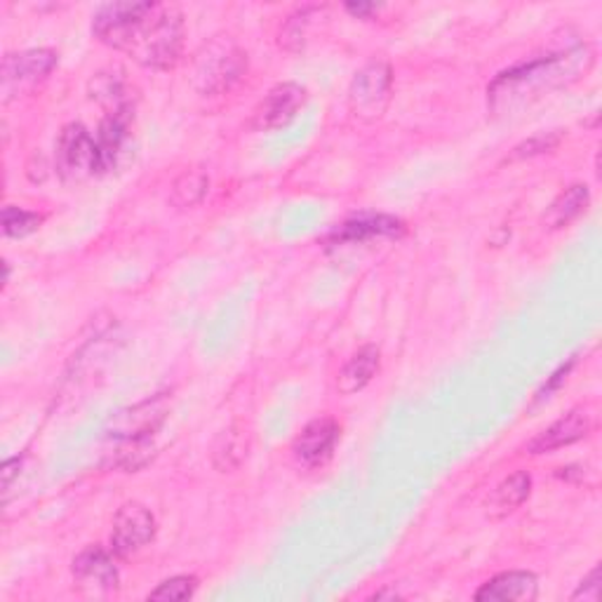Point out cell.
I'll use <instances>...</instances> for the list:
<instances>
[{"instance_id": "18", "label": "cell", "mask_w": 602, "mask_h": 602, "mask_svg": "<svg viewBox=\"0 0 602 602\" xmlns=\"http://www.w3.org/2000/svg\"><path fill=\"white\" fill-rule=\"evenodd\" d=\"M402 231V222L396 217L386 215H367L357 217L347 224H341L339 229L332 234V242H355L374 236H398Z\"/></svg>"}, {"instance_id": "4", "label": "cell", "mask_w": 602, "mask_h": 602, "mask_svg": "<svg viewBox=\"0 0 602 602\" xmlns=\"http://www.w3.org/2000/svg\"><path fill=\"white\" fill-rule=\"evenodd\" d=\"M57 172L67 182H83L100 172L96 141L90 137L86 125L71 123L61 129L57 139Z\"/></svg>"}, {"instance_id": "5", "label": "cell", "mask_w": 602, "mask_h": 602, "mask_svg": "<svg viewBox=\"0 0 602 602\" xmlns=\"http://www.w3.org/2000/svg\"><path fill=\"white\" fill-rule=\"evenodd\" d=\"M248 69V59L234 43H213L207 47V55L198 57L195 67V86L201 92H224L229 90L236 80Z\"/></svg>"}, {"instance_id": "14", "label": "cell", "mask_w": 602, "mask_h": 602, "mask_svg": "<svg viewBox=\"0 0 602 602\" xmlns=\"http://www.w3.org/2000/svg\"><path fill=\"white\" fill-rule=\"evenodd\" d=\"M536 577L532 572H503L476 593V600H497V602H530L536 598Z\"/></svg>"}, {"instance_id": "7", "label": "cell", "mask_w": 602, "mask_h": 602, "mask_svg": "<svg viewBox=\"0 0 602 602\" xmlns=\"http://www.w3.org/2000/svg\"><path fill=\"white\" fill-rule=\"evenodd\" d=\"M156 536V518L144 503L129 501L116 513L111 532V546L116 556H133Z\"/></svg>"}, {"instance_id": "3", "label": "cell", "mask_w": 602, "mask_h": 602, "mask_svg": "<svg viewBox=\"0 0 602 602\" xmlns=\"http://www.w3.org/2000/svg\"><path fill=\"white\" fill-rule=\"evenodd\" d=\"M390 86H394V73L384 61H370L357 71L349 92L353 116L361 121L382 118L390 102Z\"/></svg>"}, {"instance_id": "25", "label": "cell", "mask_w": 602, "mask_h": 602, "mask_svg": "<svg viewBox=\"0 0 602 602\" xmlns=\"http://www.w3.org/2000/svg\"><path fill=\"white\" fill-rule=\"evenodd\" d=\"M20 466H22V459H20V457H18V459H8V462L3 464V487H5V490H10V485H12L14 476L20 474Z\"/></svg>"}, {"instance_id": "2", "label": "cell", "mask_w": 602, "mask_h": 602, "mask_svg": "<svg viewBox=\"0 0 602 602\" xmlns=\"http://www.w3.org/2000/svg\"><path fill=\"white\" fill-rule=\"evenodd\" d=\"M593 55L589 47H577V50L567 55H553L546 59H536L527 67H520L513 71L501 73L490 90L492 104L499 100H513V96H525L542 92L544 88L565 86L567 80H575L583 67H591Z\"/></svg>"}, {"instance_id": "16", "label": "cell", "mask_w": 602, "mask_h": 602, "mask_svg": "<svg viewBox=\"0 0 602 602\" xmlns=\"http://www.w3.org/2000/svg\"><path fill=\"white\" fill-rule=\"evenodd\" d=\"M379 372V349L377 347H365L357 351L351 361L339 372V390L344 396H353L357 390H363L374 374Z\"/></svg>"}, {"instance_id": "19", "label": "cell", "mask_w": 602, "mask_h": 602, "mask_svg": "<svg viewBox=\"0 0 602 602\" xmlns=\"http://www.w3.org/2000/svg\"><path fill=\"white\" fill-rule=\"evenodd\" d=\"M209 186V179L201 170H189L177 179L172 186V203L179 207H193L198 205Z\"/></svg>"}, {"instance_id": "21", "label": "cell", "mask_w": 602, "mask_h": 602, "mask_svg": "<svg viewBox=\"0 0 602 602\" xmlns=\"http://www.w3.org/2000/svg\"><path fill=\"white\" fill-rule=\"evenodd\" d=\"M195 589H198V579L195 577H172L151 591L149 600H189Z\"/></svg>"}, {"instance_id": "10", "label": "cell", "mask_w": 602, "mask_h": 602, "mask_svg": "<svg viewBox=\"0 0 602 602\" xmlns=\"http://www.w3.org/2000/svg\"><path fill=\"white\" fill-rule=\"evenodd\" d=\"M168 414L166 396H158L154 400H146L135 405L121 414L113 417L109 427V438H118V441H149L156 429L162 424Z\"/></svg>"}, {"instance_id": "24", "label": "cell", "mask_w": 602, "mask_h": 602, "mask_svg": "<svg viewBox=\"0 0 602 602\" xmlns=\"http://www.w3.org/2000/svg\"><path fill=\"white\" fill-rule=\"evenodd\" d=\"M581 598L583 600H593V602L600 598V567H595L593 572L581 581L577 593L572 595V600H581Z\"/></svg>"}, {"instance_id": "11", "label": "cell", "mask_w": 602, "mask_h": 602, "mask_svg": "<svg viewBox=\"0 0 602 602\" xmlns=\"http://www.w3.org/2000/svg\"><path fill=\"white\" fill-rule=\"evenodd\" d=\"M337 441L339 424L330 417H322L304 427V431L295 438V443H292V452H295V459L302 466L316 468L332 457Z\"/></svg>"}, {"instance_id": "26", "label": "cell", "mask_w": 602, "mask_h": 602, "mask_svg": "<svg viewBox=\"0 0 602 602\" xmlns=\"http://www.w3.org/2000/svg\"><path fill=\"white\" fill-rule=\"evenodd\" d=\"M347 10L351 12V14H357V18H367V14L370 12H374V10H377V8H374V5H367V3H351V5H347Z\"/></svg>"}, {"instance_id": "9", "label": "cell", "mask_w": 602, "mask_h": 602, "mask_svg": "<svg viewBox=\"0 0 602 602\" xmlns=\"http://www.w3.org/2000/svg\"><path fill=\"white\" fill-rule=\"evenodd\" d=\"M306 104V90L297 83L275 86L252 113V127L259 133L281 129L297 118V113Z\"/></svg>"}, {"instance_id": "20", "label": "cell", "mask_w": 602, "mask_h": 602, "mask_svg": "<svg viewBox=\"0 0 602 602\" xmlns=\"http://www.w3.org/2000/svg\"><path fill=\"white\" fill-rule=\"evenodd\" d=\"M43 217L36 213H26V209L12 207L8 205L3 209V231L10 238H24L29 234H34L41 229Z\"/></svg>"}, {"instance_id": "6", "label": "cell", "mask_w": 602, "mask_h": 602, "mask_svg": "<svg viewBox=\"0 0 602 602\" xmlns=\"http://www.w3.org/2000/svg\"><path fill=\"white\" fill-rule=\"evenodd\" d=\"M57 67V55L53 50H26L20 55H8L3 59V94L5 100L10 96H20L24 90L36 88L41 80L53 73Z\"/></svg>"}, {"instance_id": "13", "label": "cell", "mask_w": 602, "mask_h": 602, "mask_svg": "<svg viewBox=\"0 0 602 602\" xmlns=\"http://www.w3.org/2000/svg\"><path fill=\"white\" fill-rule=\"evenodd\" d=\"M129 123H133V111L106 113L104 123L100 125V133L94 137L96 158H100V172H109L118 162L127 141Z\"/></svg>"}, {"instance_id": "1", "label": "cell", "mask_w": 602, "mask_h": 602, "mask_svg": "<svg viewBox=\"0 0 602 602\" xmlns=\"http://www.w3.org/2000/svg\"><path fill=\"white\" fill-rule=\"evenodd\" d=\"M92 34L139 67L168 71L184 47V18L166 3H113L96 12Z\"/></svg>"}, {"instance_id": "23", "label": "cell", "mask_w": 602, "mask_h": 602, "mask_svg": "<svg viewBox=\"0 0 602 602\" xmlns=\"http://www.w3.org/2000/svg\"><path fill=\"white\" fill-rule=\"evenodd\" d=\"M558 144V137H534L530 141H525L523 146H518L515 149V158H525V156H536V154H544L548 149H553V146Z\"/></svg>"}, {"instance_id": "17", "label": "cell", "mask_w": 602, "mask_h": 602, "mask_svg": "<svg viewBox=\"0 0 602 602\" xmlns=\"http://www.w3.org/2000/svg\"><path fill=\"white\" fill-rule=\"evenodd\" d=\"M530 487L532 478L525 470H518V474L509 476L507 480H501L495 492L487 499V515L490 518H503L513 513L520 503H523L530 497Z\"/></svg>"}, {"instance_id": "22", "label": "cell", "mask_w": 602, "mask_h": 602, "mask_svg": "<svg viewBox=\"0 0 602 602\" xmlns=\"http://www.w3.org/2000/svg\"><path fill=\"white\" fill-rule=\"evenodd\" d=\"M222 443H224L222 447H219V445L215 447V464H217L222 457H226V462H224L222 468H229V457H234V454H236L238 459H242V454H246V443L240 441V433H236V429L226 431V433L222 435Z\"/></svg>"}, {"instance_id": "12", "label": "cell", "mask_w": 602, "mask_h": 602, "mask_svg": "<svg viewBox=\"0 0 602 602\" xmlns=\"http://www.w3.org/2000/svg\"><path fill=\"white\" fill-rule=\"evenodd\" d=\"M591 431H593V412L581 405V408L569 410L565 417H560L556 421V424H550L544 433L536 435L534 441L527 445V450H530V454L556 452L560 447L583 441V438Z\"/></svg>"}, {"instance_id": "15", "label": "cell", "mask_w": 602, "mask_h": 602, "mask_svg": "<svg viewBox=\"0 0 602 602\" xmlns=\"http://www.w3.org/2000/svg\"><path fill=\"white\" fill-rule=\"evenodd\" d=\"M591 193L589 186L583 184H572L569 189H565L556 201L550 203V207L546 209L544 215V226L550 231L565 229V226L572 224L586 207H589Z\"/></svg>"}, {"instance_id": "8", "label": "cell", "mask_w": 602, "mask_h": 602, "mask_svg": "<svg viewBox=\"0 0 602 602\" xmlns=\"http://www.w3.org/2000/svg\"><path fill=\"white\" fill-rule=\"evenodd\" d=\"M73 577L78 589L90 598H106L118 589V567L111 553L100 546L86 548L73 560Z\"/></svg>"}]
</instances>
